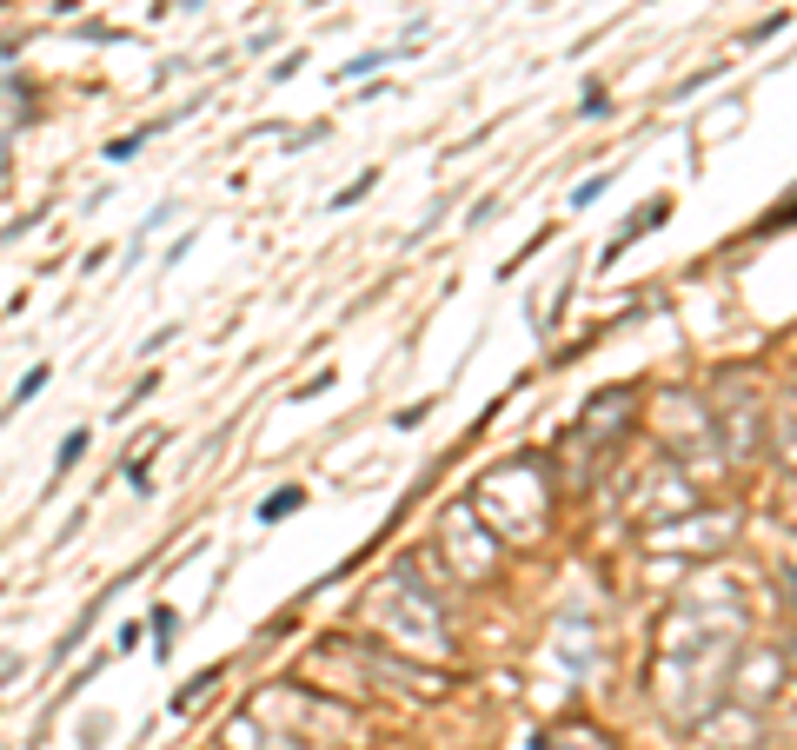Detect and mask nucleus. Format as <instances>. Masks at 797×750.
<instances>
[{
  "instance_id": "obj_1",
  "label": "nucleus",
  "mask_w": 797,
  "mask_h": 750,
  "mask_svg": "<svg viewBox=\"0 0 797 750\" xmlns=\"http://www.w3.org/2000/svg\"><path fill=\"white\" fill-rule=\"evenodd\" d=\"M286 512H299V485H279V492L260 505V518H266V525H273V518H286Z\"/></svg>"
},
{
  "instance_id": "obj_2",
  "label": "nucleus",
  "mask_w": 797,
  "mask_h": 750,
  "mask_svg": "<svg viewBox=\"0 0 797 750\" xmlns=\"http://www.w3.org/2000/svg\"><path fill=\"white\" fill-rule=\"evenodd\" d=\"M80 452H87V432H67V439H60V458H54V465H60V472H67V465H74Z\"/></svg>"
},
{
  "instance_id": "obj_3",
  "label": "nucleus",
  "mask_w": 797,
  "mask_h": 750,
  "mask_svg": "<svg viewBox=\"0 0 797 750\" xmlns=\"http://www.w3.org/2000/svg\"><path fill=\"white\" fill-rule=\"evenodd\" d=\"M392 54H359V60H346V80H359V74H379Z\"/></svg>"
},
{
  "instance_id": "obj_4",
  "label": "nucleus",
  "mask_w": 797,
  "mask_h": 750,
  "mask_svg": "<svg viewBox=\"0 0 797 750\" xmlns=\"http://www.w3.org/2000/svg\"><path fill=\"white\" fill-rule=\"evenodd\" d=\"M40 385H47V366H34V372H27V379L14 385V405H27V399H34V392H40Z\"/></svg>"
},
{
  "instance_id": "obj_5",
  "label": "nucleus",
  "mask_w": 797,
  "mask_h": 750,
  "mask_svg": "<svg viewBox=\"0 0 797 750\" xmlns=\"http://www.w3.org/2000/svg\"><path fill=\"white\" fill-rule=\"evenodd\" d=\"M605 186H612V173H592V180L578 186V206H592V200H598V193H605Z\"/></svg>"
}]
</instances>
